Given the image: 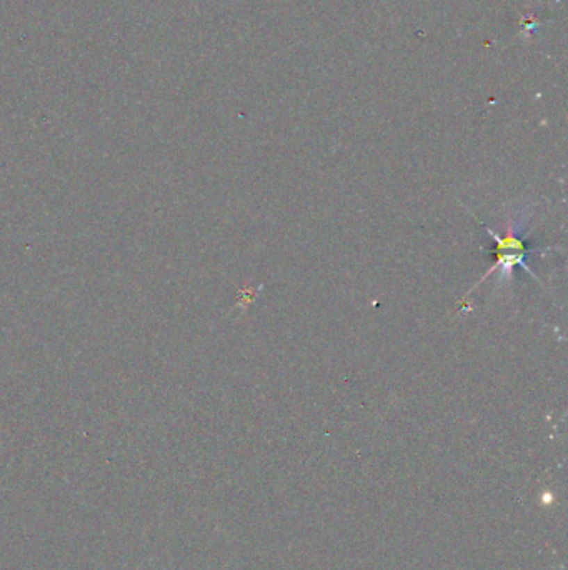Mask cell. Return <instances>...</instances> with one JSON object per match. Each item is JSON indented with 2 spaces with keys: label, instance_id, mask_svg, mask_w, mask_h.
Instances as JSON below:
<instances>
[{
  "label": "cell",
  "instance_id": "6da1fadb",
  "mask_svg": "<svg viewBox=\"0 0 568 570\" xmlns=\"http://www.w3.org/2000/svg\"><path fill=\"white\" fill-rule=\"evenodd\" d=\"M487 234L492 235V237H494L495 242H496V262H495L494 267L488 270L485 276L480 278V282H478V284L475 287L480 285L488 276H492V274L495 272V270H503L505 274H510V270L515 267V265H521V267L527 270L530 276L535 277L533 270L530 269L527 262H525V257L528 255L530 251L527 247H525V244L521 242L520 239H517L515 232H513L512 227H508L507 234H505L503 237H502V235H496L492 229H487ZM475 287H473V289H475ZM472 290H470V292H472Z\"/></svg>",
  "mask_w": 568,
  "mask_h": 570
}]
</instances>
